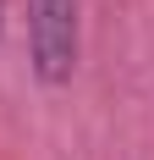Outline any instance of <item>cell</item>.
<instances>
[{"mask_svg": "<svg viewBox=\"0 0 154 160\" xmlns=\"http://www.w3.org/2000/svg\"><path fill=\"white\" fill-rule=\"evenodd\" d=\"M28 50L44 83L77 72V0H28Z\"/></svg>", "mask_w": 154, "mask_h": 160, "instance_id": "6da1fadb", "label": "cell"}]
</instances>
